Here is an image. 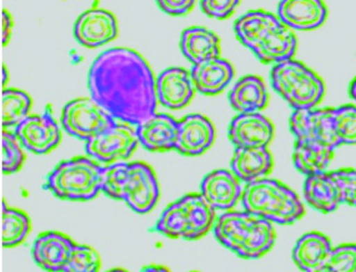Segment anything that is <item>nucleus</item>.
Listing matches in <instances>:
<instances>
[{"label":"nucleus","mask_w":356,"mask_h":272,"mask_svg":"<svg viewBox=\"0 0 356 272\" xmlns=\"http://www.w3.org/2000/svg\"><path fill=\"white\" fill-rule=\"evenodd\" d=\"M156 79L147 62L129 48L104 50L88 72V90L115 121L137 127L155 114Z\"/></svg>","instance_id":"obj_1"},{"label":"nucleus","mask_w":356,"mask_h":272,"mask_svg":"<svg viewBox=\"0 0 356 272\" xmlns=\"http://www.w3.org/2000/svg\"><path fill=\"white\" fill-rule=\"evenodd\" d=\"M100 191L112 200H123L132 211L140 214L153 210L160 198L156 175L144 162L103 166Z\"/></svg>","instance_id":"obj_2"},{"label":"nucleus","mask_w":356,"mask_h":272,"mask_svg":"<svg viewBox=\"0 0 356 272\" xmlns=\"http://www.w3.org/2000/svg\"><path fill=\"white\" fill-rule=\"evenodd\" d=\"M213 234L223 248L246 260L264 257L277 237L272 223L244 210L220 214Z\"/></svg>","instance_id":"obj_3"},{"label":"nucleus","mask_w":356,"mask_h":272,"mask_svg":"<svg viewBox=\"0 0 356 272\" xmlns=\"http://www.w3.org/2000/svg\"><path fill=\"white\" fill-rule=\"evenodd\" d=\"M241 203L243 210L275 225H293L305 214V207L296 193L275 179L245 185Z\"/></svg>","instance_id":"obj_4"},{"label":"nucleus","mask_w":356,"mask_h":272,"mask_svg":"<svg viewBox=\"0 0 356 272\" xmlns=\"http://www.w3.org/2000/svg\"><path fill=\"white\" fill-rule=\"evenodd\" d=\"M216 218V211L202 195L191 193L165 207L153 232L172 239L196 241L213 230Z\"/></svg>","instance_id":"obj_5"},{"label":"nucleus","mask_w":356,"mask_h":272,"mask_svg":"<svg viewBox=\"0 0 356 272\" xmlns=\"http://www.w3.org/2000/svg\"><path fill=\"white\" fill-rule=\"evenodd\" d=\"M102 171L103 166L90 157H73L58 163L42 188L60 200L86 202L99 193Z\"/></svg>","instance_id":"obj_6"},{"label":"nucleus","mask_w":356,"mask_h":272,"mask_svg":"<svg viewBox=\"0 0 356 272\" xmlns=\"http://www.w3.org/2000/svg\"><path fill=\"white\" fill-rule=\"evenodd\" d=\"M270 83L293 111L316 109L325 96L322 79L298 61H286L272 66Z\"/></svg>","instance_id":"obj_7"},{"label":"nucleus","mask_w":356,"mask_h":272,"mask_svg":"<svg viewBox=\"0 0 356 272\" xmlns=\"http://www.w3.org/2000/svg\"><path fill=\"white\" fill-rule=\"evenodd\" d=\"M115 123V120L91 98L71 100L63 107L60 115L63 130L86 143Z\"/></svg>","instance_id":"obj_8"},{"label":"nucleus","mask_w":356,"mask_h":272,"mask_svg":"<svg viewBox=\"0 0 356 272\" xmlns=\"http://www.w3.org/2000/svg\"><path fill=\"white\" fill-rule=\"evenodd\" d=\"M138 144L139 141L135 127L116 122L88 141L85 150L91 160L106 163L108 166L118 161L127 160Z\"/></svg>","instance_id":"obj_9"},{"label":"nucleus","mask_w":356,"mask_h":272,"mask_svg":"<svg viewBox=\"0 0 356 272\" xmlns=\"http://www.w3.org/2000/svg\"><path fill=\"white\" fill-rule=\"evenodd\" d=\"M334 107L293 111L289 130L295 141H307L336 150L341 144L334 132Z\"/></svg>","instance_id":"obj_10"},{"label":"nucleus","mask_w":356,"mask_h":272,"mask_svg":"<svg viewBox=\"0 0 356 272\" xmlns=\"http://www.w3.org/2000/svg\"><path fill=\"white\" fill-rule=\"evenodd\" d=\"M13 132L23 148L38 155L54 150L60 141V127L49 105L42 114L29 115Z\"/></svg>","instance_id":"obj_11"},{"label":"nucleus","mask_w":356,"mask_h":272,"mask_svg":"<svg viewBox=\"0 0 356 272\" xmlns=\"http://www.w3.org/2000/svg\"><path fill=\"white\" fill-rule=\"evenodd\" d=\"M244 188L239 179L228 170H214L200 182V194L214 211L229 212L241 202Z\"/></svg>","instance_id":"obj_12"},{"label":"nucleus","mask_w":356,"mask_h":272,"mask_svg":"<svg viewBox=\"0 0 356 272\" xmlns=\"http://www.w3.org/2000/svg\"><path fill=\"white\" fill-rule=\"evenodd\" d=\"M275 128L261 113L237 114L228 127V138L234 148L268 147Z\"/></svg>","instance_id":"obj_13"},{"label":"nucleus","mask_w":356,"mask_h":272,"mask_svg":"<svg viewBox=\"0 0 356 272\" xmlns=\"http://www.w3.org/2000/svg\"><path fill=\"white\" fill-rule=\"evenodd\" d=\"M73 35L75 40L83 47H100L112 41L118 35L115 16L100 8L82 13L75 21Z\"/></svg>","instance_id":"obj_14"},{"label":"nucleus","mask_w":356,"mask_h":272,"mask_svg":"<svg viewBox=\"0 0 356 272\" xmlns=\"http://www.w3.org/2000/svg\"><path fill=\"white\" fill-rule=\"evenodd\" d=\"M214 138V127L207 116L188 114L178 121L175 150L184 157H198L212 146Z\"/></svg>","instance_id":"obj_15"},{"label":"nucleus","mask_w":356,"mask_h":272,"mask_svg":"<svg viewBox=\"0 0 356 272\" xmlns=\"http://www.w3.org/2000/svg\"><path fill=\"white\" fill-rule=\"evenodd\" d=\"M277 16L291 31H309L323 24L327 7L319 0H282L278 3Z\"/></svg>","instance_id":"obj_16"},{"label":"nucleus","mask_w":356,"mask_h":272,"mask_svg":"<svg viewBox=\"0 0 356 272\" xmlns=\"http://www.w3.org/2000/svg\"><path fill=\"white\" fill-rule=\"evenodd\" d=\"M157 102L170 110H180L194 96L195 88L191 73L182 67H168L157 75Z\"/></svg>","instance_id":"obj_17"},{"label":"nucleus","mask_w":356,"mask_h":272,"mask_svg":"<svg viewBox=\"0 0 356 272\" xmlns=\"http://www.w3.org/2000/svg\"><path fill=\"white\" fill-rule=\"evenodd\" d=\"M140 146L153 153L175 150L178 121L165 113H155L149 119L135 127Z\"/></svg>","instance_id":"obj_18"},{"label":"nucleus","mask_w":356,"mask_h":272,"mask_svg":"<svg viewBox=\"0 0 356 272\" xmlns=\"http://www.w3.org/2000/svg\"><path fill=\"white\" fill-rule=\"evenodd\" d=\"M74 245V241L60 232H42L32 244V259L44 271L62 272Z\"/></svg>","instance_id":"obj_19"},{"label":"nucleus","mask_w":356,"mask_h":272,"mask_svg":"<svg viewBox=\"0 0 356 272\" xmlns=\"http://www.w3.org/2000/svg\"><path fill=\"white\" fill-rule=\"evenodd\" d=\"M303 196L309 207L323 214L334 212L343 204L341 189L332 173L307 177Z\"/></svg>","instance_id":"obj_20"},{"label":"nucleus","mask_w":356,"mask_h":272,"mask_svg":"<svg viewBox=\"0 0 356 272\" xmlns=\"http://www.w3.org/2000/svg\"><path fill=\"white\" fill-rule=\"evenodd\" d=\"M272 166L273 160L268 147L234 148L230 161V171L245 185L266 179Z\"/></svg>","instance_id":"obj_21"},{"label":"nucleus","mask_w":356,"mask_h":272,"mask_svg":"<svg viewBox=\"0 0 356 272\" xmlns=\"http://www.w3.org/2000/svg\"><path fill=\"white\" fill-rule=\"evenodd\" d=\"M332 248V241L325 234L307 232L296 241L291 257L300 271H319L325 269Z\"/></svg>","instance_id":"obj_22"},{"label":"nucleus","mask_w":356,"mask_h":272,"mask_svg":"<svg viewBox=\"0 0 356 272\" xmlns=\"http://www.w3.org/2000/svg\"><path fill=\"white\" fill-rule=\"evenodd\" d=\"M189 73L195 90L207 96L225 90L234 75L232 64L221 57L193 65Z\"/></svg>","instance_id":"obj_23"},{"label":"nucleus","mask_w":356,"mask_h":272,"mask_svg":"<svg viewBox=\"0 0 356 272\" xmlns=\"http://www.w3.org/2000/svg\"><path fill=\"white\" fill-rule=\"evenodd\" d=\"M282 22L278 16L266 10H250L234 23V32L243 46L253 51Z\"/></svg>","instance_id":"obj_24"},{"label":"nucleus","mask_w":356,"mask_h":272,"mask_svg":"<svg viewBox=\"0 0 356 272\" xmlns=\"http://www.w3.org/2000/svg\"><path fill=\"white\" fill-rule=\"evenodd\" d=\"M228 100L238 114L259 113L266 106L269 95L262 79L250 74L241 77L234 83L229 91Z\"/></svg>","instance_id":"obj_25"},{"label":"nucleus","mask_w":356,"mask_h":272,"mask_svg":"<svg viewBox=\"0 0 356 272\" xmlns=\"http://www.w3.org/2000/svg\"><path fill=\"white\" fill-rule=\"evenodd\" d=\"M179 46L182 55L193 65L220 57L219 38L203 26H191L184 30Z\"/></svg>","instance_id":"obj_26"},{"label":"nucleus","mask_w":356,"mask_h":272,"mask_svg":"<svg viewBox=\"0 0 356 272\" xmlns=\"http://www.w3.org/2000/svg\"><path fill=\"white\" fill-rule=\"evenodd\" d=\"M296 49V35L282 23L252 53L259 62L277 65L279 63L293 60Z\"/></svg>","instance_id":"obj_27"},{"label":"nucleus","mask_w":356,"mask_h":272,"mask_svg":"<svg viewBox=\"0 0 356 272\" xmlns=\"http://www.w3.org/2000/svg\"><path fill=\"white\" fill-rule=\"evenodd\" d=\"M334 150L323 145L307 141H295L293 163L298 173L307 177L328 173L329 166L334 159Z\"/></svg>","instance_id":"obj_28"},{"label":"nucleus","mask_w":356,"mask_h":272,"mask_svg":"<svg viewBox=\"0 0 356 272\" xmlns=\"http://www.w3.org/2000/svg\"><path fill=\"white\" fill-rule=\"evenodd\" d=\"M32 100L19 89H3L1 93V125L3 130L14 129L29 116Z\"/></svg>","instance_id":"obj_29"},{"label":"nucleus","mask_w":356,"mask_h":272,"mask_svg":"<svg viewBox=\"0 0 356 272\" xmlns=\"http://www.w3.org/2000/svg\"><path fill=\"white\" fill-rule=\"evenodd\" d=\"M30 219L24 212L6 207L3 202L1 244L3 248H14L21 244L30 232Z\"/></svg>","instance_id":"obj_30"},{"label":"nucleus","mask_w":356,"mask_h":272,"mask_svg":"<svg viewBox=\"0 0 356 272\" xmlns=\"http://www.w3.org/2000/svg\"><path fill=\"white\" fill-rule=\"evenodd\" d=\"M334 125L341 146L356 144V106L347 104L334 107Z\"/></svg>","instance_id":"obj_31"},{"label":"nucleus","mask_w":356,"mask_h":272,"mask_svg":"<svg viewBox=\"0 0 356 272\" xmlns=\"http://www.w3.org/2000/svg\"><path fill=\"white\" fill-rule=\"evenodd\" d=\"M22 146L14 132L3 130L1 136V169L5 175L19 171L24 163Z\"/></svg>","instance_id":"obj_32"},{"label":"nucleus","mask_w":356,"mask_h":272,"mask_svg":"<svg viewBox=\"0 0 356 272\" xmlns=\"http://www.w3.org/2000/svg\"><path fill=\"white\" fill-rule=\"evenodd\" d=\"M99 268L100 257L94 248L75 244L62 272H98Z\"/></svg>","instance_id":"obj_33"},{"label":"nucleus","mask_w":356,"mask_h":272,"mask_svg":"<svg viewBox=\"0 0 356 272\" xmlns=\"http://www.w3.org/2000/svg\"><path fill=\"white\" fill-rule=\"evenodd\" d=\"M325 269L328 272H356V245L341 244L332 248Z\"/></svg>","instance_id":"obj_34"},{"label":"nucleus","mask_w":356,"mask_h":272,"mask_svg":"<svg viewBox=\"0 0 356 272\" xmlns=\"http://www.w3.org/2000/svg\"><path fill=\"white\" fill-rule=\"evenodd\" d=\"M341 189V202L356 209V170L339 169L332 171Z\"/></svg>","instance_id":"obj_35"},{"label":"nucleus","mask_w":356,"mask_h":272,"mask_svg":"<svg viewBox=\"0 0 356 272\" xmlns=\"http://www.w3.org/2000/svg\"><path fill=\"white\" fill-rule=\"evenodd\" d=\"M238 5L239 1L237 0H203L200 3L202 12L216 19H228Z\"/></svg>","instance_id":"obj_36"},{"label":"nucleus","mask_w":356,"mask_h":272,"mask_svg":"<svg viewBox=\"0 0 356 272\" xmlns=\"http://www.w3.org/2000/svg\"><path fill=\"white\" fill-rule=\"evenodd\" d=\"M156 5L162 12L168 15L182 16L191 12L194 7V0H162L156 1Z\"/></svg>","instance_id":"obj_37"},{"label":"nucleus","mask_w":356,"mask_h":272,"mask_svg":"<svg viewBox=\"0 0 356 272\" xmlns=\"http://www.w3.org/2000/svg\"><path fill=\"white\" fill-rule=\"evenodd\" d=\"M3 14V29H1V41L3 46H6L10 41V35H12L13 21L10 17V13L6 10H1Z\"/></svg>","instance_id":"obj_38"},{"label":"nucleus","mask_w":356,"mask_h":272,"mask_svg":"<svg viewBox=\"0 0 356 272\" xmlns=\"http://www.w3.org/2000/svg\"><path fill=\"white\" fill-rule=\"evenodd\" d=\"M140 272H170V270L165 266H156V264H152V266H146L140 270Z\"/></svg>","instance_id":"obj_39"},{"label":"nucleus","mask_w":356,"mask_h":272,"mask_svg":"<svg viewBox=\"0 0 356 272\" xmlns=\"http://www.w3.org/2000/svg\"><path fill=\"white\" fill-rule=\"evenodd\" d=\"M348 94H350V97L356 103V77L353 79V81L350 82Z\"/></svg>","instance_id":"obj_40"},{"label":"nucleus","mask_w":356,"mask_h":272,"mask_svg":"<svg viewBox=\"0 0 356 272\" xmlns=\"http://www.w3.org/2000/svg\"><path fill=\"white\" fill-rule=\"evenodd\" d=\"M107 272H128V271H127V270H124V269H120V268H116V269H112V270H110V271H107Z\"/></svg>","instance_id":"obj_41"},{"label":"nucleus","mask_w":356,"mask_h":272,"mask_svg":"<svg viewBox=\"0 0 356 272\" xmlns=\"http://www.w3.org/2000/svg\"><path fill=\"white\" fill-rule=\"evenodd\" d=\"M314 272H328L325 269L319 270V271H314Z\"/></svg>","instance_id":"obj_42"},{"label":"nucleus","mask_w":356,"mask_h":272,"mask_svg":"<svg viewBox=\"0 0 356 272\" xmlns=\"http://www.w3.org/2000/svg\"><path fill=\"white\" fill-rule=\"evenodd\" d=\"M194 272H196V271H194Z\"/></svg>","instance_id":"obj_43"}]
</instances>
